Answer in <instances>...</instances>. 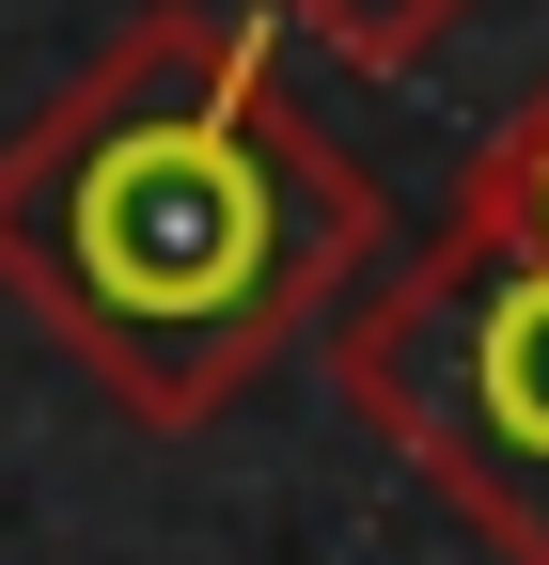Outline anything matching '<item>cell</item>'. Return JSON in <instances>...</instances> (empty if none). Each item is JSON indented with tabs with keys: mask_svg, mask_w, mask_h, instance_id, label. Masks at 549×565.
Returning a JSON list of instances; mask_svg holds the SVG:
<instances>
[{
	"mask_svg": "<svg viewBox=\"0 0 549 565\" xmlns=\"http://www.w3.org/2000/svg\"><path fill=\"white\" fill-rule=\"evenodd\" d=\"M377 189L299 110L283 32L173 0L126 17L0 141V299L142 440L220 424L299 330L377 282Z\"/></svg>",
	"mask_w": 549,
	"mask_h": 565,
	"instance_id": "6da1fadb",
	"label": "cell"
},
{
	"mask_svg": "<svg viewBox=\"0 0 549 565\" xmlns=\"http://www.w3.org/2000/svg\"><path fill=\"white\" fill-rule=\"evenodd\" d=\"M330 393L377 456L424 471L471 550L549 565V252L440 221L330 315Z\"/></svg>",
	"mask_w": 549,
	"mask_h": 565,
	"instance_id": "7a4b0ae2",
	"label": "cell"
},
{
	"mask_svg": "<svg viewBox=\"0 0 549 565\" xmlns=\"http://www.w3.org/2000/svg\"><path fill=\"white\" fill-rule=\"evenodd\" d=\"M455 221H487V236H518V252H549V79L471 141V173H455Z\"/></svg>",
	"mask_w": 549,
	"mask_h": 565,
	"instance_id": "3957f363",
	"label": "cell"
},
{
	"mask_svg": "<svg viewBox=\"0 0 549 565\" xmlns=\"http://www.w3.org/2000/svg\"><path fill=\"white\" fill-rule=\"evenodd\" d=\"M267 17H299L314 47H346L362 79H408V63H440L487 0H267Z\"/></svg>",
	"mask_w": 549,
	"mask_h": 565,
	"instance_id": "277c9868",
	"label": "cell"
}]
</instances>
